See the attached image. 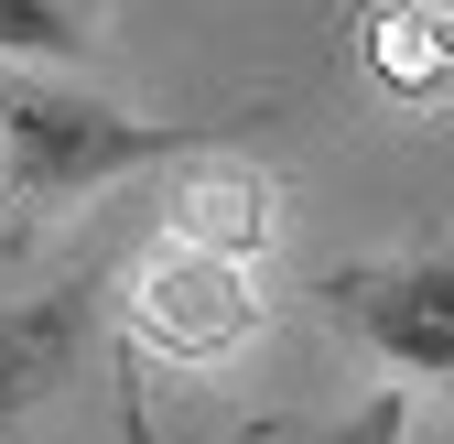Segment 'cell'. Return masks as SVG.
I'll list each match as a JSON object with an SVG mask.
<instances>
[{
	"label": "cell",
	"mask_w": 454,
	"mask_h": 444,
	"mask_svg": "<svg viewBox=\"0 0 454 444\" xmlns=\"http://www.w3.org/2000/svg\"><path fill=\"white\" fill-rule=\"evenodd\" d=\"M152 152H195L184 131H152V120H120L98 98H66V87H22L0 76V185L54 206V195H87L108 174H141Z\"/></svg>",
	"instance_id": "6da1fadb"
},
{
	"label": "cell",
	"mask_w": 454,
	"mask_h": 444,
	"mask_svg": "<svg viewBox=\"0 0 454 444\" xmlns=\"http://www.w3.org/2000/svg\"><path fill=\"white\" fill-rule=\"evenodd\" d=\"M130 337L206 369V358H227V347L260 337V293H249V271L227 260V250L174 239V250H152V260L130 271Z\"/></svg>",
	"instance_id": "7a4b0ae2"
},
{
	"label": "cell",
	"mask_w": 454,
	"mask_h": 444,
	"mask_svg": "<svg viewBox=\"0 0 454 444\" xmlns=\"http://www.w3.org/2000/svg\"><path fill=\"white\" fill-rule=\"evenodd\" d=\"M325 304L357 325V337L411 369V379H454V250H422V260H357L335 271Z\"/></svg>",
	"instance_id": "3957f363"
},
{
	"label": "cell",
	"mask_w": 454,
	"mask_h": 444,
	"mask_svg": "<svg viewBox=\"0 0 454 444\" xmlns=\"http://www.w3.org/2000/svg\"><path fill=\"white\" fill-rule=\"evenodd\" d=\"M270 174L249 152H206V163H184V185H174V239H195V250H227V260H249V250H270Z\"/></svg>",
	"instance_id": "277c9868"
},
{
	"label": "cell",
	"mask_w": 454,
	"mask_h": 444,
	"mask_svg": "<svg viewBox=\"0 0 454 444\" xmlns=\"http://www.w3.org/2000/svg\"><path fill=\"white\" fill-rule=\"evenodd\" d=\"M368 76H379L389 98H443V87H454V54L401 12V0H389V12L368 22Z\"/></svg>",
	"instance_id": "5b68a950"
},
{
	"label": "cell",
	"mask_w": 454,
	"mask_h": 444,
	"mask_svg": "<svg viewBox=\"0 0 454 444\" xmlns=\"http://www.w3.org/2000/svg\"><path fill=\"white\" fill-rule=\"evenodd\" d=\"M66 325H76V304H33V314L0 325V412H22L43 379L66 369Z\"/></svg>",
	"instance_id": "8992f818"
},
{
	"label": "cell",
	"mask_w": 454,
	"mask_h": 444,
	"mask_svg": "<svg viewBox=\"0 0 454 444\" xmlns=\"http://www.w3.org/2000/svg\"><path fill=\"white\" fill-rule=\"evenodd\" d=\"M87 12L76 0H0V54H76Z\"/></svg>",
	"instance_id": "52a82bcc"
},
{
	"label": "cell",
	"mask_w": 454,
	"mask_h": 444,
	"mask_svg": "<svg viewBox=\"0 0 454 444\" xmlns=\"http://www.w3.org/2000/svg\"><path fill=\"white\" fill-rule=\"evenodd\" d=\"M314 444H411V391H379V401H357L335 433H314Z\"/></svg>",
	"instance_id": "ba28073f"
},
{
	"label": "cell",
	"mask_w": 454,
	"mask_h": 444,
	"mask_svg": "<svg viewBox=\"0 0 454 444\" xmlns=\"http://www.w3.org/2000/svg\"><path fill=\"white\" fill-rule=\"evenodd\" d=\"M401 12H411V22H422V33H433L443 54H454V0H401Z\"/></svg>",
	"instance_id": "9c48e42d"
}]
</instances>
